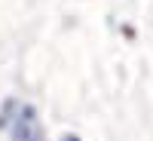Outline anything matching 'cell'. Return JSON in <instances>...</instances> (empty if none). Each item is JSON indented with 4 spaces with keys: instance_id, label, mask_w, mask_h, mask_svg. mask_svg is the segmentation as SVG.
<instances>
[]
</instances>
